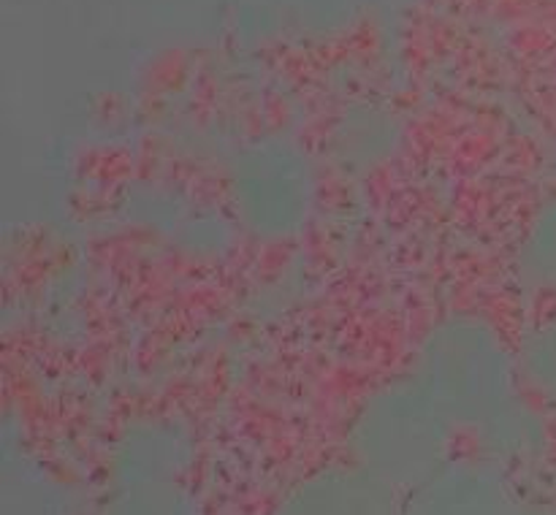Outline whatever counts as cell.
<instances>
[{"instance_id": "6da1fadb", "label": "cell", "mask_w": 556, "mask_h": 515, "mask_svg": "<svg viewBox=\"0 0 556 515\" xmlns=\"http://www.w3.org/2000/svg\"><path fill=\"white\" fill-rule=\"evenodd\" d=\"M472 450L510 472L543 464L554 421L525 388L514 336L483 309L456 307L427 320L405 363Z\"/></svg>"}, {"instance_id": "7a4b0ae2", "label": "cell", "mask_w": 556, "mask_h": 515, "mask_svg": "<svg viewBox=\"0 0 556 515\" xmlns=\"http://www.w3.org/2000/svg\"><path fill=\"white\" fill-rule=\"evenodd\" d=\"M324 152L288 130H264L226 157L220 198L239 236L258 247H293L318 222L326 195Z\"/></svg>"}, {"instance_id": "3957f363", "label": "cell", "mask_w": 556, "mask_h": 515, "mask_svg": "<svg viewBox=\"0 0 556 515\" xmlns=\"http://www.w3.org/2000/svg\"><path fill=\"white\" fill-rule=\"evenodd\" d=\"M456 442V428L407 369L364 388L345 421V461L396 493L454 459Z\"/></svg>"}, {"instance_id": "277c9868", "label": "cell", "mask_w": 556, "mask_h": 515, "mask_svg": "<svg viewBox=\"0 0 556 515\" xmlns=\"http://www.w3.org/2000/svg\"><path fill=\"white\" fill-rule=\"evenodd\" d=\"M114 217L139 242L188 263H217L242 239L223 198L157 173L125 182L114 198Z\"/></svg>"}, {"instance_id": "5b68a950", "label": "cell", "mask_w": 556, "mask_h": 515, "mask_svg": "<svg viewBox=\"0 0 556 515\" xmlns=\"http://www.w3.org/2000/svg\"><path fill=\"white\" fill-rule=\"evenodd\" d=\"M201 461L199 432L188 417L168 410L130 415L106 445V486L155 480H193Z\"/></svg>"}, {"instance_id": "8992f818", "label": "cell", "mask_w": 556, "mask_h": 515, "mask_svg": "<svg viewBox=\"0 0 556 515\" xmlns=\"http://www.w3.org/2000/svg\"><path fill=\"white\" fill-rule=\"evenodd\" d=\"M402 515H535L516 472L476 453H456L402 493Z\"/></svg>"}, {"instance_id": "52a82bcc", "label": "cell", "mask_w": 556, "mask_h": 515, "mask_svg": "<svg viewBox=\"0 0 556 515\" xmlns=\"http://www.w3.org/2000/svg\"><path fill=\"white\" fill-rule=\"evenodd\" d=\"M269 515H402V493L340 461L299 477Z\"/></svg>"}, {"instance_id": "ba28073f", "label": "cell", "mask_w": 556, "mask_h": 515, "mask_svg": "<svg viewBox=\"0 0 556 515\" xmlns=\"http://www.w3.org/2000/svg\"><path fill=\"white\" fill-rule=\"evenodd\" d=\"M516 291L535 307H556V188L530 204L508 249Z\"/></svg>"}, {"instance_id": "9c48e42d", "label": "cell", "mask_w": 556, "mask_h": 515, "mask_svg": "<svg viewBox=\"0 0 556 515\" xmlns=\"http://www.w3.org/2000/svg\"><path fill=\"white\" fill-rule=\"evenodd\" d=\"M324 160L331 171L351 179H367L386 171L402 152L400 119L389 114L353 112L331 125Z\"/></svg>"}, {"instance_id": "30bf717a", "label": "cell", "mask_w": 556, "mask_h": 515, "mask_svg": "<svg viewBox=\"0 0 556 515\" xmlns=\"http://www.w3.org/2000/svg\"><path fill=\"white\" fill-rule=\"evenodd\" d=\"M22 439L5 428L3 515H71L74 502L63 482L43 464L30 459Z\"/></svg>"}, {"instance_id": "8fae6325", "label": "cell", "mask_w": 556, "mask_h": 515, "mask_svg": "<svg viewBox=\"0 0 556 515\" xmlns=\"http://www.w3.org/2000/svg\"><path fill=\"white\" fill-rule=\"evenodd\" d=\"M514 345L525 388L552 415L556 410V307H538L514 334Z\"/></svg>"}, {"instance_id": "7c38bea8", "label": "cell", "mask_w": 556, "mask_h": 515, "mask_svg": "<svg viewBox=\"0 0 556 515\" xmlns=\"http://www.w3.org/2000/svg\"><path fill=\"white\" fill-rule=\"evenodd\" d=\"M96 515H206L190 480L106 486Z\"/></svg>"}, {"instance_id": "4fadbf2b", "label": "cell", "mask_w": 556, "mask_h": 515, "mask_svg": "<svg viewBox=\"0 0 556 515\" xmlns=\"http://www.w3.org/2000/svg\"><path fill=\"white\" fill-rule=\"evenodd\" d=\"M552 421H554V426H556V410L552 412Z\"/></svg>"}, {"instance_id": "5bb4252c", "label": "cell", "mask_w": 556, "mask_h": 515, "mask_svg": "<svg viewBox=\"0 0 556 515\" xmlns=\"http://www.w3.org/2000/svg\"><path fill=\"white\" fill-rule=\"evenodd\" d=\"M554 515H556V513H554Z\"/></svg>"}]
</instances>
